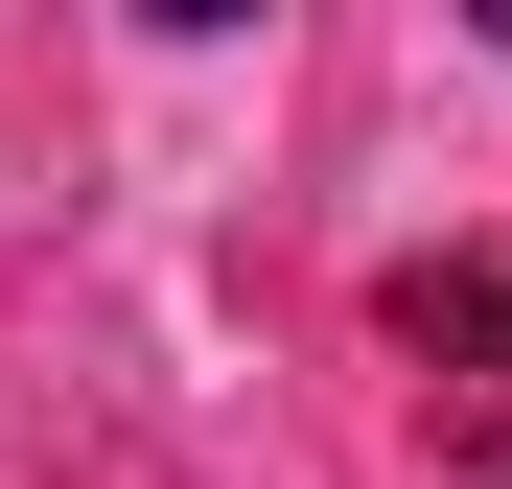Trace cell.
<instances>
[{"label":"cell","mask_w":512,"mask_h":489,"mask_svg":"<svg viewBox=\"0 0 512 489\" xmlns=\"http://www.w3.org/2000/svg\"><path fill=\"white\" fill-rule=\"evenodd\" d=\"M373 326H396L419 373H443V420H489V396H512V257H419Z\"/></svg>","instance_id":"cell-1"}]
</instances>
